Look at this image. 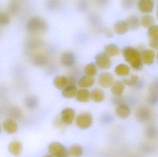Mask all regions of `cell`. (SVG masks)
<instances>
[{"label": "cell", "mask_w": 158, "mask_h": 157, "mask_svg": "<svg viewBox=\"0 0 158 157\" xmlns=\"http://www.w3.org/2000/svg\"><path fill=\"white\" fill-rule=\"evenodd\" d=\"M122 53L125 61L134 69L140 70L143 68L141 54L135 48L126 46L123 49Z\"/></svg>", "instance_id": "6da1fadb"}, {"label": "cell", "mask_w": 158, "mask_h": 157, "mask_svg": "<svg viewBox=\"0 0 158 157\" xmlns=\"http://www.w3.org/2000/svg\"><path fill=\"white\" fill-rule=\"evenodd\" d=\"M27 29L31 33L45 32L48 29L47 22L39 17L31 18L27 24Z\"/></svg>", "instance_id": "7a4b0ae2"}, {"label": "cell", "mask_w": 158, "mask_h": 157, "mask_svg": "<svg viewBox=\"0 0 158 157\" xmlns=\"http://www.w3.org/2000/svg\"><path fill=\"white\" fill-rule=\"evenodd\" d=\"M93 123V116L89 112L80 113L76 117V125L82 130L88 129L92 126Z\"/></svg>", "instance_id": "3957f363"}, {"label": "cell", "mask_w": 158, "mask_h": 157, "mask_svg": "<svg viewBox=\"0 0 158 157\" xmlns=\"http://www.w3.org/2000/svg\"><path fill=\"white\" fill-rule=\"evenodd\" d=\"M49 153L55 157H68L69 150L61 143L53 142L51 143L48 147Z\"/></svg>", "instance_id": "277c9868"}, {"label": "cell", "mask_w": 158, "mask_h": 157, "mask_svg": "<svg viewBox=\"0 0 158 157\" xmlns=\"http://www.w3.org/2000/svg\"><path fill=\"white\" fill-rule=\"evenodd\" d=\"M97 65L100 69H109L111 65L110 56L105 52L100 53L95 57Z\"/></svg>", "instance_id": "5b68a950"}, {"label": "cell", "mask_w": 158, "mask_h": 157, "mask_svg": "<svg viewBox=\"0 0 158 157\" xmlns=\"http://www.w3.org/2000/svg\"><path fill=\"white\" fill-rule=\"evenodd\" d=\"M61 118L64 124L70 125L73 123L76 118L75 111L72 108H66L61 112Z\"/></svg>", "instance_id": "8992f818"}, {"label": "cell", "mask_w": 158, "mask_h": 157, "mask_svg": "<svg viewBox=\"0 0 158 157\" xmlns=\"http://www.w3.org/2000/svg\"><path fill=\"white\" fill-rule=\"evenodd\" d=\"M76 58L75 54L71 51L63 53L60 57V62L62 65L66 67H71L75 65Z\"/></svg>", "instance_id": "52a82bcc"}, {"label": "cell", "mask_w": 158, "mask_h": 157, "mask_svg": "<svg viewBox=\"0 0 158 157\" xmlns=\"http://www.w3.org/2000/svg\"><path fill=\"white\" fill-rule=\"evenodd\" d=\"M98 83L102 87L107 88L111 86L114 82L113 76L107 72L101 73L98 78Z\"/></svg>", "instance_id": "ba28073f"}, {"label": "cell", "mask_w": 158, "mask_h": 157, "mask_svg": "<svg viewBox=\"0 0 158 157\" xmlns=\"http://www.w3.org/2000/svg\"><path fill=\"white\" fill-rule=\"evenodd\" d=\"M136 116L137 120L140 122H146L151 118V112L146 107H140L136 112Z\"/></svg>", "instance_id": "9c48e42d"}, {"label": "cell", "mask_w": 158, "mask_h": 157, "mask_svg": "<svg viewBox=\"0 0 158 157\" xmlns=\"http://www.w3.org/2000/svg\"><path fill=\"white\" fill-rule=\"evenodd\" d=\"M138 8L142 13L150 14L154 10V2L151 0H141L138 2Z\"/></svg>", "instance_id": "30bf717a"}, {"label": "cell", "mask_w": 158, "mask_h": 157, "mask_svg": "<svg viewBox=\"0 0 158 157\" xmlns=\"http://www.w3.org/2000/svg\"><path fill=\"white\" fill-rule=\"evenodd\" d=\"M141 56L143 64L150 65H152L155 61L156 54L153 50L146 49L142 53Z\"/></svg>", "instance_id": "8fae6325"}, {"label": "cell", "mask_w": 158, "mask_h": 157, "mask_svg": "<svg viewBox=\"0 0 158 157\" xmlns=\"http://www.w3.org/2000/svg\"><path fill=\"white\" fill-rule=\"evenodd\" d=\"M4 131L10 134L15 133L17 131L18 129L17 123L13 119L9 118L6 119L3 125Z\"/></svg>", "instance_id": "7c38bea8"}, {"label": "cell", "mask_w": 158, "mask_h": 157, "mask_svg": "<svg viewBox=\"0 0 158 157\" xmlns=\"http://www.w3.org/2000/svg\"><path fill=\"white\" fill-rule=\"evenodd\" d=\"M117 116L122 119H126L129 117L131 113L130 107L125 103L118 104L115 110Z\"/></svg>", "instance_id": "4fadbf2b"}, {"label": "cell", "mask_w": 158, "mask_h": 157, "mask_svg": "<svg viewBox=\"0 0 158 157\" xmlns=\"http://www.w3.org/2000/svg\"><path fill=\"white\" fill-rule=\"evenodd\" d=\"M23 149L22 143L19 141L11 142L8 146V150L10 154L15 156H19L22 153Z\"/></svg>", "instance_id": "5bb4252c"}, {"label": "cell", "mask_w": 158, "mask_h": 157, "mask_svg": "<svg viewBox=\"0 0 158 157\" xmlns=\"http://www.w3.org/2000/svg\"><path fill=\"white\" fill-rule=\"evenodd\" d=\"M76 98L77 100L79 102L86 103L90 100L91 99V94L87 89L81 88L77 91Z\"/></svg>", "instance_id": "9a60e30c"}, {"label": "cell", "mask_w": 158, "mask_h": 157, "mask_svg": "<svg viewBox=\"0 0 158 157\" xmlns=\"http://www.w3.org/2000/svg\"><path fill=\"white\" fill-rule=\"evenodd\" d=\"M69 79L64 76L56 77L53 80V84L57 89L63 90L68 85Z\"/></svg>", "instance_id": "2e32d148"}, {"label": "cell", "mask_w": 158, "mask_h": 157, "mask_svg": "<svg viewBox=\"0 0 158 157\" xmlns=\"http://www.w3.org/2000/svg\"><path fill=\"white\" fill-rule=\"evenodd\" d=\"M114 30L118 35L125 34L129 30V28L126 21L119 20L115 23L114 25Z\"/></svg>", "instance_id": "e0dca14e"}, {"label": "cell", "mask_w": 158, "mask_h": 157, "mask_svg": "<svg viewBox=\"0 0 158 157\" xmlns=\"http://www.w3.org/2000/svg\"><path fill=\"white\" fill-rule=\"evenodd\" d=\"M95 80L92 77L84 76L79 79L78 85L82 88L91 87L94 84Z\"/></svg>", "instance_id": "ac0fdd59"}, {"label": "cell", "mask_w": 158, "mask_h": 157, "mask_svg": "<svg viewBox=\"0 0 158 157\" xmlns=\"http://www.w3.org/2000/svg\"><path fill=\"white\" fill-rule=\"evenodd\" d=\"M124 84L121 81L117 80L113 82L111 86V91L116 96H120L124 92Z\"/></svg>", "instance_id": "d6986e66"}, {"label": "cell", "mask_w": 158, "mask_h": 157, "mask_svg": "<svg viewBox=\"0 0 158 157\" xmlns=\"http://www.w3.org/2000/svg\"><path fill=\"white\" fill-rule=\"evenodd\" d=\"M91 99L95 103L102 102L105 99L104 91L100 88H95L91 92Z\"/></svg>", "instance_id": "ffe728a7"}, {"label": "cell", "mask_w": 158, "mask_h": 157, "mask_svg": "<svg viewBox=\"0 0 158 157\" xmlns=\"http://www.w3.org/2000/svg\"><path fill=\"white\" fill-rule=\"evenodd\" d=\"M77 89V87L73 84L68 85L64 88L62 92V96L64 98L67 99L72 98L76 96Z\"/></svg>", "instance_id": "44dd1931"}, {"label": "cell", "mask_w": 158, "mask_h": 157, "mask_svg": "<svg viewBox=\"0 0 158 157\" xmlns=\"http://www.w3.org/2000/svg\"><path fill=\"white\" fill-rule=\"evenodd\" d=\"M105 53L110 56H115L118 55L120 49L118 46L114 43H110L105 47Z\"/></svg>", "instance_id": "7402d4cb"}, {"label": "cell", "mask_w": 158, "mask_h": 157, "mask_svg": "<svg viewBox=\"0 0 158 157\" xmlns=\"http://www.w3.org/2000/svg\"><path fill=\"white\" fill-rule=\"evenodd\" d=\"M115 73L119 76H125L130 73V69L126 65L120 64L115 67Z\"/></svg>", "instance_id": "603a6c76"}, {"label": "cell", "mask_w": 158, "mask_h": 157, "mask_svg": "<svg viewBox=\"0 0 158 157\" xmlns=\"http://www.w3.org/2000/svg\"><path fill=\"white\" fill-rule=\"evenodd\" d=\"M69 153L72 156L80 157L83 154V148L80 145H73L69 149Z\"/></svg>", "instance_id": "cb8c5ba5"}, {"label": "cell", "mask_w": 158, "mask_h": 157, "mask_svg": "<svg viewBox=\"0 0 158 157\" xmlns=\"http://www.w3.org/2000/svg\"><path fill=\"white\" fill-rule=\"evenodd\" d=\"M84 72L85 75L93 77L97 73L96 65L93 62L88 64L85 67Z\"/></svg>", "instance_id": "d4e9b609"}, {"label": "cell", "mask_w": 158, "mask_h": 157, "mask_svg": "<svg viewBox=\"0 0 158 157\" xmlns=\"http://www.w3.org/2000/svg\"><path fill=\"white\" fill-rule=\"evenodd\" d=\"M155 19L152 16L149 15H146L143 16L141 18L140 23L141 25L144 27L146 28H150L152 26H154Z\"/></svg>", "instance_id": "484cf974"}, {"label": "cell", "mask_w": 158, "mask_h": 157, "mask_svg": "<svg viewBox=\"0 0 158 157\" xmlns=\"http://www.w3.org/2000/svg\"><path fill=\"white\" fill-rule=\"evenodd\" d=\"M126 23L129 29H137L140 26V22L137 17L132 16L126 20Z\"/></svg>", "instance_id": "4316f807"}, {"label": "cell", "mask_w": 158, "mask_h": 157, "mask_svg": "<svg viewBox=\"0 0 158 157\" xmlns=\"http://www.w3.org/2000/svg\"><path fill=\"white\" fill-rule=\"evenodd\" d=\"M146 135L150 139L156 138L158 135V129L157 126L155 125L148 126L146 130Z\"/></svg>", "instance_id": "83f0119b"}, {"label": "cell", "mask_w": 158, "mask_h": 157, "mask_svg": "<svg viewBox=\"0 0 158 157\" xmlns=\"http://www.w3.org/2000/svg\"><path fill=\"white\" fill-rule=\"evenodd\" d=\"M19 8H20L19 4L17 2L11 1L7 6V10L9 14L12 15H15L18 13Z\"/></svg>", "instance_id": "f1b7e54d"}, {"label": "cell", "mask_w": 158, "mask_h": 157, "mask_svg": "<svg viewBox=\"0 0 158 157\" xmlns=\"http://www.w3.org/2000/svg\"><path fill=\"white\" fill-rule=\"evenodd\" d=\"M25 103L28 108L33 109L38 106V99L35 97L30 96L27 98L25 100Z\"/></svg>", "instance_id": "f546056e"}, {"label": "cell", "mask_w": 158, "mask_h": 157, "mask_svg": "<svg viewBox=\"0 0 158 157\" xmlns=\"http://www.w3.org/2000/svg\"><path fill=\"white\" fill-rule=\"evenodd\" d=\"M139 80V77L137 75H132L130 78H123L122 82L124 84L127 86H133L136 84Z\"/></svg>", "instance_id": "4dcf8cb0"}, {"label": "cell", "mask_w": 158, "mask_h": 157, "mask_svg": "<svg viewBox=\"0 0 158 157\" xmlns=\"http://www.w3.org/2000/svg\"><path fill=\"white\" fill-rule=\"evenodd\" d=\"M140 148L142 152L146 154H151L155 150V148L153 146L146 143L141 144Z\"/></svg>", "instance_id": "1f68e13d"}, {"label": "cell", "mask_w": 158, "mask_h": 157, "mask_svg": "<svg viewBox=\"0 0 158 157\" xmlns=\"http://www.w3.org/2000/svg\"><path fill=\"white\" fill-rule=\"evenodd\" d=\"M148 34L150 38L158 39V25H154L149 28Z\"/></svg>", "instance_id": "d6a6232c"}, {"label": "cell", "mask_w": 158, "mask_h": 157, "mask_svg": "<svg viewBox=\"0 0 158 157\" xmlns=\"http://www.w3.org/2000/svg\"><path fill=\"white\" fill-rule=\"evenodd\" d=\"M10 21V17L7 14L0 13V26L7 25L9 24Z\"/></svg>", "instance_id": "836d02e7"}, {"label": "cell", "mask_w": 158, "mask_h": 157, "mask_svg": "<svg viewBox=\"0 0 158 157\" xmlns=\"http://www.w3.org/2000/svg\"><path fill=\"white\" fill-rule=\"evenodd\" d=\"M147 102L151 105H156L158 103V93H151L148 99Z\"/></svg>", "instance_id": "e575fe53"}, {"label": "cell", "mask_w": 158, "mask_h": 157, "mask_svg": "<svg viewBox=\"0 0 158 157\" xmlns=\"http://www.w3.org/2000/svg\"><path fill=\"white\" fill-rule=\"evenodd\" d=\"M44 60L45 59L42 56L40 55H37L33 59V62L36 65H41L44 63Z\"/></svg>", "instance_id": "d590c367"}, {"label": "cell", "mask_w": 158, "mask_h": 157, "mask_svg": "<svg viewBox=\"0 0 158 157\" xmlns=\"http://www.w3.org/2000/svg\"><path fill=\"white\" fill-rule=\"evenodd\" d=\"M149 45L152 49H158V39L150 38Z\"/></svg>", "instance_id": "8d00e7d4"}, {"label": "cell", "mask_w": 158, "mask_h": 157, "mask_svg": "<svg viewBox=\"0 0 158 157\" xmlns=\"http://www.w3.org/2000/svg\"><path fill=\"white\" fill-rule=\"evenodd\" d=\"M133 1H124L123 4V6L125 8H131L132 6L133 5Z\"/></svg>", "instance_id": "74e56055"}, {"label": "cell", "mask_w": 158, "mask_h": 157, "mask_svg": "<svg viewBox=\"0 0 158 157\" xmlns=\"http://www.w3.org/2000/svg\"><path fill=\"white\" fill-rule=\"evenodd\" d=\"M6 92V86L5 85H0V95H4Z\"/></svg>", "instance_id": "f35d334b"}, {"label": "cell", "mask_w": 158, "mask_h": 157, "mask_svg": "<svg viewBox=\"0 0 158 157\" xmlns=\"http://www.w3.org/2000/svg\"><path fill=\"white\" fill-rule=\"evenodd\" d=\"M44 157H55L53 156L52 155H46Z\"/></svg>", "instance_id": "ab89813d"}, {"label": "cell", "mask_w": 158, "mask_h": 157, "mask_svg": "<svg viewBox=\"0 0 158 157\" xmlns=\"http://www.w3.org/2000/svg\"><path fill=\"white\" fill-rule=\"evenodd\" d=\"M157 61L158 62V52L157 53Z\"/></svg>", "instance_id": "60d3db41"}, {"label": "cell", "mask_w": 158, "mask_h": 157, "mask_svg": "<svg viewBox=\"0 0 158 157\" xmlns=\"http://www.w3.org/2000/svg\"><path fill=\"white\" fill-rule=\"evenodd\" d=\"M1 125H0V134H1Z\"/></svg>", "instance_id": "b9f144b4"}, {"label": "cell", "mask_w": 158, "mask_h": 157, "mask_svg": "<svg viewBox=\"0 0 158 157\" xmlns=\"http://www.w3.org/2000/svg\"><path fill=\"white\" fill-rule=\"evenodd\" d=\"M132 157H140L137 156H133Z\"/></svg>", "instance_id": "7bdbcfd3"}, {"label": "cell", "mask_w": 158, "mask_h": 157, "mask_svg": "<svg viewBox=\"0 0 158 157\" xmlns=\"http://www.w3.org/2000/svg\"><path fill=\"white\" fill-rule=\"evenodd\" d=\"M157 18L158 19V12H157Z\"/></svg>", "instance_id": "ee69618b"}, {"label": "cell", "mask_w": 158, "mask_h": 157, "mask_svg": "<svg viewBox=\"0 0 158 157\" xmlns=\"http://www.w3.org/2000/svg\"><path fill=\"white\" fill-rule=\"evenodd\" d=\"M0 34H1V31H0Z\"/></svg>", "instance_id": "f6af8a7d"}, {"label": "cell", "mask_w": 158, "mask_h": 157, "mask_svg": "<svg viewBox=\"0 0 158 157\" xmlns=\"http://www.w3.org/2000/svg\"></svg>", "instance_id": "bcb514c9"}]
</instances>
